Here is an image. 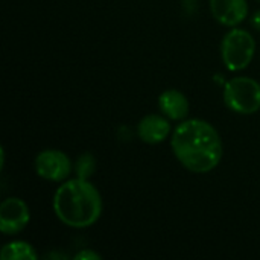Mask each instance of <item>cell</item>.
I'll return each mask as SVG.
<instances>
[{"label": "cell", "mask_w": 260, "mask_h": 260, "mask_svg": "<svg viewBox=\"0 0 260 260\" xmlns=\"http://www.w3.org/2000/svg\"><path fill=\"white\" fill-rule=\"evenodd\" d=\"M171 145L178 161L197 174L213 171L222 158V142L218 131L201 119L180 123L172 133Z\"/></svg>", "instance_id": "obj_1"}, {"label": "cell", "mask_w": 260, "mask_h": 260, "mask_svg": "<svg viewBox=\"0 0 260 260\" xmlns=\"http://www.w3.org/2000/svg\"><path fill=\"white\" fill-rule=\"evenodd\" d=\"M53 210L62 224L73 229H85L101 218L102 198L88 180L73 178L56 189Z\"/></svg>", "instance_id": "obj_2"}, {"label": "cell", "mask_w": 260, "mask_h": 260, "mask_svg": "<svg viewBox=\"0 0 260 260\" xmlns=\"http://www.w3.org/2000/svg\"><path fill=\"white\" fill-rule=\"evenodd\" d=\"M256 43L253 35L244 29H232L221 43V55L225 67L232 72L244 70L253 61Z\"/></svg>", "instance_id": "obj_3"}, {"label": "cell", "mask_w": 260, "mask_h": 260, "mask_svg": "<svg viewBox=\"0 0 260 260\" xmlns=\"http://www.w3.org/2000/svg\"><path fill=\"white\" fill-rule=\"evenodd\" d=\"M225 105L239 114H253L260 110V84L248 76L232 78L224 88Z\"/></svg>", "instance_id": "obj_4"}, {"label": "cell", "mask_w": 260, "mask_h": 260, "mask_svg": "<svg viewBox=\"0 0 260 260\" xmlns=\"http://www.w3.org/2000/svg\"><path fill=\"white\" fill-rule=\"evenodd\" d=\"M37 174L47 181H64L72 174V161L62 151L46 149L41 151L35 158Z\"/></svg>", "instance_id": "obj_5"}, {"label": "cell", "mask_w": 260, "mask_h": 260, "mask_svg": "<svg viewBox=\"0 0 260 260\" xmlns=\"http://www.w3.org/2000/svg\"><path fill=\"white\" fill-rule=\"evenodd\" d=\"M29 218V209L20 198H6L0 204V232L5 235L21 232L27 225Z\"/></svg>", "instance_id": "obj_6"}, {"label": "cell", "mask_w": 260, "mask_h": 260, "mask_svg": "<svg viewBox=\"0 0 260 260\" xmlns=\"http://www.w3.org/2000/svg\"><path fill=\"white\" fill-rule=\"evenodd\" d=\"M213 17L224 26H238L248 14L247 0H210Z\"/></svg>", "instance_id": "obj_7"}, {"label": "cell", "mask_w": 260, "mask_h": 260, "mask_svg": "<svg viewBox=\"0 0 260 260\" xmlns=\"http://www.w3.org/2000/svg\"><path fill=\"white\" fill-rule=\"evenodd\" d=\"M137 134L145 143H149V145L161 143L171 134L169 120L158 114H148L139 122Z\"/></svg>", "instance_id": "obj_8"}, {"label": "cell", "mask_w": 260, "mask_h": 260, "mask_svg": "<svg viewBox=\"0 0 260 260\" xmlns=\"http://www.w3.org/2000/svg\"><path fill=\"white\" fill-rule=\"evenodd\" d=\"M158 107L171 120H183L189 114L187 98L175 88L165 90L158 96Z\"/></svg>", "instance_id": "obj_9"}, {"label": "cell", "mask_w": 260, "mask_h": 260, "mask_svg": "<svg viewBox=\"0 0 260 260\" xmlns=\"http://www.w3.org/2000/svg\"><path fill=\"white\" fill-rule=\"evenodd\" d=\"M0 257L2 260H35L37 253L32 248V245H29L27 242L14 241L2 248Z\"/></svg>", "instance_id": "obj_10"}, {"label": "cell", "mask_w": 260, "mask_h": 260, "mask_svg": "<svg viewBox=\"0 0 260 260\" xmlns=\"http://www.w3.org/2000/svg\"><path fill=\"white\" fill-rule=\"evenodd\" d=\"M96 171V160L91 154H82L76 163H75V172L78 175V178H84L88 180Z\"/></svg>", "instance_id": "obj_11"}, {"label": "cell", "mask_w": 260, "mask_h": 260, "mask_svg": "<svg viewBox=\"0 0 260 260\" xmlns=\"http://www.w3.org/2000/svg\"><path fill=\"white\" fill-rule=\"evenodd\" d=\"M75 259L78 260H99L101 259V256L98 254V253H94V251H91V250H87V251H81V253H78L76 256H75Z\"/></svg>", "instance_id": "obj_12"}, {"label": "cell", "mask_w": 260, "mask_h": 260, "mask_svg": "<svg viewBox=\"0 0 260 260\" xmlns=\"http://www.w3.org/2000/svg\"><path fill=\"white\" fill-rule=\"evenodd\" d=\"M251 23H253V26H254L257 30H260V11H257V12L253 15V18H251Z\"/></svg>", "instance_id": "obj_13"}]
</instances>
